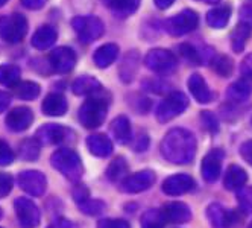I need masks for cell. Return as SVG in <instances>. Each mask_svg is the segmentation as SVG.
<instances>
[{"label":"cell","mask_w":252,"mask_h":228,"mask_svg":"<svg viewBox=\"0 0 252 228\" xmlns=\"http://www.w3.org/2000/svg\"><path fill=\"white\" fill-rule=\"evenodd\" d=\"M196 149V137L186 128H172L159 143L161 155L173 164L191 163L194 160Z\"/></svg>","instance_id":"1"},{"label":"cell","mask_w":252,"mask_h":228,"mask_svg":"<svg viewBox=\"0 0 252 228\" xmlns=\"http://www.w3.org/2000/svg\"><path fill=\"white\" fill-rule=\"evenodd\" d=\"M50 164L70 181H79L84 175V164L76 151L70 148H60L50 155Z\"/></svg>","instance_id":"2"},{"label":"cell","mask_w":252,"mask_h":228,"mask_svg":"<svg viewBox=\"0 0 252 228\" xmlns=\"http://www.w3.org/2000/svg\"><path fill=\"white\" fill-rule=\"evenodd\" d=\"M108 113V102L102 98H88L78 111V117L81 125H84L87 130L99 128Z\"/></svg>","instance_id":"3"},{"label":"cell","mask_w":252,"mask_h":228,"mask_svg":"<svg viewBox=\"0 0 252 228\" xmlns=\"http://www.w3.org/2000/svg\"><path fill=\"white\" fill-rule=\"evenodd\" d=\"M71 28L84 44L94 43L105 33V25L94 15H78L71 20Z\"/></svg>","instance_id":"4"},{"label":"cell","mask_w":252,"mask_h":228,"mask_svg":"<svg viewBox=\"0 0 252 228\" xmlns=\"http://www.w3.org/2000/svg\"><path fill=\"white\" fill-rule=\"evenodd\" d=\"M28 33V20L22 14H8L0 17V38L9 44L20 43Z\"/></svg>","instance_id":"5"},{"label":"cell","mask_w":252,"mask_h":228,"mask_svg":"<svg viewBox=\"0 0 252 228\" xmlns=\"http://www.w3.org/2000/svg\"><path fill=\"white\" fill-rule=\"evenodd\" d=\"M189 107V98L181 93V92H170L164 100H161V103L157 108V119L161 124L170 122L172 119L178 117L179 114H183Z\"/></svg>","instance_id":"6"},{"label":"cell","mask_w":252,"mask_h":228,"mask_svg":"<svg viewBox=\"0 0 252 228\" xmlns=\"http://www.w3.org/2000/svg\"><path fill=\"white\" fill-rule=\"evenodd\" d=\"M199 25V15L193 9H184L179 14L170 17L164 22V29L173 37H181L191 31H194Z\"/></svg>","instance_id":"7"},{"label":"cell","mask_w":252,"mask_h":228,"mask_svg":"<svg viewBox=\"0 0 252 228\" xmlns=\"http://www.w3.org/2000/svg\"><path fill=\"white\" fill-rule=\"evenodd\" d=\"M35 137L41 145H63L75 140V132L60 124H46L35 132Z\"/></svg>","instance_id":"8"},{"label":"cell","mask_w":252,"mask_h":228,"mask_svg":"<svg viewBox=\"0 0 252 228\" xmlns=\"http://www.w3.org/2000/svg\"><path fill=\"white\" fill-rule=\"evenodd\" d=\"M14 210L20 228H37L40 225V210L32 199L23 196L17 198L14 201Z\"/></svg>","instance_id":"9"},{"label":"cell","mask_w":252,"mask_h":228,"mask_svg":"<svg viewBox=\"0 0 252 228\" xmlns=\"http://www.w3.org/2000/svg\"><path fill=\"white\" fill-rule=\"evenodd\" d=\"M145 64L155 73H169L178 65V58L167 49H152L145 57Z\"/></svg>","instance_id":"10"},{"label":"cell","mask_w":252,"mask_h":228,"mask_svg":"<svg viewBox=\"0 0 252 228\" xmlns=\"http://www.w3.org/2000/svg\"><path fill=\"white\" fill-rule=\"evenodd\" d=\"M20 189L31 196H43L47 189V178L40 170H22L17 177Z\"/></svg>","instance_id":"11"},{"label":"cell","mask_w":252,"mask_h":228,"mask_svg":"<svg viewBox=\"0 0 252 228\" xmlns=\"http://www.w3.org/2000/svg\"><path fill=\"white\" fill-rule=\"evenodd\" d=\"M155 180H157L155 172L145 169V170L135 172L132 175H128V177L120 183V190L123 194H129V195L141 194V192L151 189L154 186Z\"/></svg>","instance_id":"12"},{"label":"cell","mask_w":252,"mask_h":228,"mask_svg":"<svg viewBox=\"0 0 252 228\" xmlns=\"http://www.w3.org/2000/svg\"><path fill=\"white\" fill-rule=\"evenodd\" d=\"M207 216L213 228H234L237 224H240V216L237 212H229L218 202L208 205Z\"/></svg>","instance_id":"13"},{"label":"cell","mask_w":252,"mask_h":228,"mask_svg":"<svg viewBox=\"0 0 252 228\" xmlns=\"http://www.w3.org/2000/svg\"><path fill=\"white\" fill-rule=\"evenodd\" d=\"M76 54L73 49L61 46L49 54V64L57 73H68L76 64Z\"/></svg>","instance_id":"14"},{"label":"cell","mask_w":252,"mask_h":228,"mask_svg":"<svg viewBox=\"0 0 252 228\" xmlns=\"http://www.w3.org/2000/svg\"><path fill=\"white\" fill-rule=\"evenodd\" d=\"M223 157H225V152L222 149H213L202 159L201 173L207 183H214L220 177Z\"/></svg>","instance_id":"15"},{"label":"cell","mask_w":252,"mask_h":228,"mask_svg":"<svg viewBox=\"0 0 252 228\" xmlns=\"http://www.w3.org/2000/svg\"><path fill=\"white\" fill-rule=\"evenodd\" d=\"M194 187H196L194 180L187 173L170 175L163 183V192L169 196H179V195L189 194V192L194 190Z\"/></svg>","instance_id":"16"},{"label":"cell","mask_w":252,"mask_h":228,"mask_svg":"<svg viewBox=\"0 0 252 228\" xmlns=\"http://www.w3.org/2000/svg\"><path fill=\"white\" fill-rule=\"evenodd\" d=\"M32 122H33V111L28 107H15L5 117V125L12 132L26 131L32 125Z\"/></svg>","instance_id":"17"},{"label":"cell","mask_w":252,"mask_h":228,"mask_svg":"<svg viewBox=\"0 0 252 228\" xmlns=\"http://www.w3.org/2000/svg\"><path fill=\"white\" fill-rule=\"evenodd\" d=\"M161 212L164 215L167 224H186L191 219V210L187 204L173 201L163 205Z\"/></svg>","instance_id":"18"},{"label":"cell","mask_w":252,"mask_h":228,"mask_svg":"<svg viewBox=\"0 0 252 228\" xmlns=\"http://www.w3.org/2000/svg\"><path fill=\"white\" fill-rule=\"evenodd\" d=\"M68 102L61 93H49L43 103H41V111L46 116L50 117H61L67 113Z\"/></svg>","instance_id":"19"},{"label":"cell","mask_w":252,"mask_h":228,"mask_svg":"<svg viewBox=\"0 0 252 228\" xmlns=\"http://www.w3.org/2000/svg\"><path fill=\"white\" fill-rule=\"evenodd\" d=\"M87 148L94 157L106 159L113 154V142L105 134H93L87 137Z\"/></svg>","instance_id":"20"},{"label":"cell","mask_w":252,"mask_h":228,"mask_svg":"<svg viewBox=\"0 0 252 228\" xmlns=\"http://www.w3.org/2000/svg\"><path fill=\"white\" fill-rule=\"evenodd\" d=\"M187 85H189V90L190 93L193 95V98L199 102V103H208L211 102L213 99V93L210 90V87L207 84V81L199 75V73H193L189 81H187Z\"/></svg>","instance_id":"21"},{"label":"cell","mask_w":252,"mask_h":228,"mask_svg":"<svg viewBox=\"0 0 252 228\" xmlns=\"http://www.w3.org/2000/svg\"><path fill=\"white\" fill-rule=\"evenodd\" d=\"M57 38H58V31L50 25H44L35 31V33L32 35L31 44L32 47L38 50H46L55 44Z\"/></svg>","instance_id":"22"},{"label":"cell","mask_w":252,"mask_h":228,"mask_svg":"<svg viewBox=\"0 0 252 228\" xmlns=\"http://www.w3.org/2000/svg\"><path fill=\"white\" fill-rule=\"evenodd\" d=\"M100 90H102V84L96 78L88 76V75L79 76L71 84V92L76 96H92V95L99 93Z\"/></svg>","instance_id":"23"},{"label":"cell","mask_w":252,"mask_h":228,"mask_svg":"<svg viewBox=\"0 0 252 228\" xmlns=\"http://www.w3.org/2000/svg\"><path fill=\"white\" fill-rule=\"evenodd\" d=\"M246 181H248V173L242 166L231 164L226 169L225 178H223L225 189H228V190H240L242 187H245Z\"/></svg>","instance_id":"24"},{"label":"cell","mask_w":252,"mask_h":228,"mask_svg":"<svg viewBox=\"0 0 252 228\" xmlns=\"http://www.w3.org/2000/svg\"><path fill=\"white\" fill-rule=\"evenodd\" d=\"M111 132L114 135V140L119 145H126L131 142L132 138V130L131 122L126 116H119L113 120L111 124Z\"/></svg>","instance_id":"25"},{"label":"cell","mask_w":252,"mask_h":228,"mask_svg":"<svg viewBox=\"0 0 252 228\" xmlns=\"http://www.w3.org/2000/svg\"><path fill=\"white\" fill-rule=\"evenodd\" d=\"M117 55H119V46L114 43H106L99 49H96L93 60L99 68H106L117 60Z\"/></svg>","instance_id":"26"},{"label":"cell","mask_w":252,"mask_h":228,"mask_svg":"<svg viewBox=\"0 0 252 228\" xmlns=\"http://www.w3.org/2000/svg\"><path fill=\"white\" fill-rule=\"evenodd\" d=\"M140 65V55L137 54V50H131L126 54V57L122 61L120 65V78L123 82H131L137 73Z\"/></svg>","instance_id":"27"},{"label":"cell","mask_w":252,"mask_h":228,"mask_svg":"<svg viewBox=\"0 0 252 228\" xmlns=\"http://www.w3.org/2000/svg\"><path fill=\"white\" fill-rule=\"evenodd\" d=\"M141 3V0H106V5L117 17H129L132 15Z\"/></svg>","instance_id":"28"},{"label":"cell","mask_w":252,"mask_h":228,"mask_svg":"<svg viewBox=\"0 0 252 228\" xmlns=\"http://www.w3.org/2000/svg\"><path fill=\"white\" fill-rule=\"evenodd\" d=\"M14 95L22 100H33L40 96L41 87L33 81H20L12 87Z\"/></svg>","instance_id":"29"},{"label":"cell","mask_w":252,"mask_h":228,"mask_svg":"<svg viewBox=\"0 0 252 228\" xmlns=\"http://www.w3.org/2000/svg\"><path fill=\"white\" fill-rule=\"evenodd\" d=\"M231 19V6H218L207 14V23L214 29H222L228 25Z\"/></svg>","instance_id":"30"},{"label":"cell","mask_w":252,"mask_h":228,"mask_svg":"<svg viewBox=\"0 0 252 228\" xmlns=\"http://www.w3.org/2000/svg\"><path fill=\"white\" fill-rule=\"evenodd\" d=\"M40 149L41 143L37 140V137H29L19 145V155L25 162H35L40 157Z\"/></svg>","instance_id":"31"},{"label":"cell","mask_w":252,"mask_h":228,"mask_svg":"<svg viewBox=\"0 0 252 228\" xmlns=\"http://www.w3.org/2000/svg\"><path fill=\"white\" fill-rule=\"evenodd\" d=\"M251 33H252V26L239 22L236 29L231 32V46L234 52H242L245 49V44L251 37Z\"/></svg>","instance_id":"32"},{"label":"cell","mask_w":252,"mask_h":228,"mask_svg":"<svg viewBox=\"0 0 252 228\" xmlns=\"http://www.w3.org/2000/svg\"><path fill=\"white\" fill-rule=\"evenodd\" d=\"M128 163H126V160L123 159V157H117V159H114L110 166H108L106 169V178L113 181V183H117V181H123L126 177H128Z\"/></svg>","instance_id":"33"},{"label":"cell","mask_w":252,"mask_h":228,"mask_svg":"<svg viewBox=\"0 0 252 228\" xmlns=\"http://www.w3.org/2000/svg\"><path fill=\"white\" fill-rule=\"evenodd\" d=\"M249 96H251V87L243 79L231 84L226 90V98L232 103H242V102L248 100Z\"/></svg>","instance_id":"34"},{"label":"cell","mask_w":252,"mask_h":228,"mask_svg":"<svg viewBox=\"0 0 252 228\" xmlns=\"http://www.w3.org/2000/svg\"><path fill=\"white\" fill-rule=\"evenodd\" d=\"M22 70L14 64H3L0 65V84L6 87H14L20 82Z\"/></svg>","instance_id":"35"},{"label":"cell","mask_w":252,"mask_h":228,"mask_svg":"<svg viewBox=\"0 0 252 228\" xmlns=\"http://www.w3.org/2000/svg\"><path fill=\"white\" fill-rule=\"evenodd\" d=\"M140 224H141V228H164V225L167 222H166L164 215L161 210L151 208L148 212L143 213Z\"/></svg>","instance_id":"36"},{"label":"cell","mask_w":252,"mask_h":228,"mask_svg":"<svg viewBox=\"0 0 252 228\" xmlns=\"http://www.w3.org/2000/svg\"><path fill=\"white\" fill-rule=\"evenodd\" d=\"M211 64H213V70H214V72L218 73L219 76H222V78H228L232 73V70H234V63L226 55H218V57H214L211 60Z\"/></svg>","instance_id":"37"},{"label":"cell","mask_w":252,"mask_h":228,"mask_svg":"<svg viewBox=\"0 0 252 228\" xmlns=\"http://www.w3.org/2000/svg\"><path fill=\"white\" fill-rule=\"evenodd\" d=\"M79 210L87 215V216H97L100 215L103 210H105V202L100 201V199H93V198H88L87 201L78 204Z\"/></svg>","instance_id":"38"},{"label":"cell","mask_w":252,"mask_h":228,"mask_svg":"<svg viewBox=\"0 0 252 228\" xmlns=\"http://www.w3.org/2000/svg\"><path fill=\"white\" fill-rule=\"evenodd\" d=\"M237 202L243 213H252V186H245L237 190Z\"/></svg>","instance_id":"39"},{"label":"cell","mask_w":252,"mask_h":228,"mask_svg":"<svg viewBox=\"0 0 252 228\" xmlns=\"http://www.w3.org/2000/svg\"><path fill=\"white\" fill-rule=\"evenodd\" d=\"M178 50H179V54H181L187 61H190L191 64H201L202 61H204V58H202V55L197 52L191 44H189V43H184V44H179L178 46Z\"/></svg>","instance_id":"40"},{"label":"cell","mask_w":252,"mask_h":228,"mask_svg":"<svg viewBox=\"0 0 252 228\" xmlns=\"http://www.w3.org/2000/svg\"><path fill=\"white\" fill-rule=\"evenodd\" d=\"M199 119H201L202 127H204L208 132L214 134V132H218V131H219V122H218V117H216L211 111H201Z\"/></svg>","instance_id":"41"},{"label":"cell","mask_w":252,"mask_h":228,"mask_svg":"<svg viewBox=\"0 0 252 228\" xmlns=\"http://www.w3.org/2000/svg\"><path fill=\"white\" fill-rule=\"evenodd\" d=\"M15 160V154L11 149V146L5 142L0 140V166H9Z\"/></svg>","instance_id":"42"},{"label":"cell","mask_w":252,"mask_h":228,"mask_svg":"<svg viewBox=\"0 0 252 228\" xmlns=\"http://www.w3.org/2000/svg\"><path fill=\"white\" fill-rule=\"evenodd\" d=\"M240 72H242V76H243V81L251 87L252 90V54L246 55L240 64Z\"/></svg>","instance_id":"43"},{"label":"cell","mask_w":252,"mask_h":228,"mask_svg":"<svg viewBox=\"0 0 252 228\" xmlns=\"http://www.w3.org/2000/svg\"><path fill=\"white\" fill-rule=\"evenodd\" d=\"M12 186H14V180L11 177V173L0 172V199L6 198L11 194Z\"/></svg>","instance_id":"44"},{"label":"cell","mask_w":252,"mask_h":228,"mask_svg":"<svg viewBox=\"0 0 252 228\" xmlns=\"http://www.w3.org/2000/svg\"><path fill=\"white\" fill-rule=\"evenodd\" d=\"M97 228H131V224L125 219H114V218H105L99 221Z\"/></svg>","instance_id":"45"},{"label":"cell","mask_w":252,"mask_h":228,"mask_svg":"<svg viewBox=\"0 0 252 228\" xmlns=\"http://www.w3.org/2000/svg\"><path fill=\"white\" fill-rule=\"evenodd\" d=\"M71 195H73V199L76 204H81L84 201H87L88 198H92L90 196V190L87 189L85 184H76L73 187V192H71Z\"/></svg>","instance_id":"46"},{"label":"cell","mask_w":252,"mask_h":228,"mask_svg":"<svg viewBox=\"0 0 252 228\" xmlns=\"http://www.w3.org/2000/svg\"><path fill=\"white\" fill-rule=\"evenodd\" d=\"M148 146H149V137L146 134H138V137L135 138V143H134V151L143 152L148 149Z\"/></svg>","instance_id":"47"},{"label":"cell","mask_w":252,"mask_h":228,"mask_svg":"<svg viewBox=\"0 0 252 228\" xmlns=\"http://www.w3.org/2000/svg\"><path fill=\"white\" fill-rule=\"evenodd\" d=\"M47 228H78V225L70 221V219H65V218H57L53 221Z\"/></svg>","instance_id":"48"},{"label":"cell","mask_w":252,"mask_h":228,"mask_svg":"<svg viewBox=\"0 0 252 228\" xmlns=\"http://www.w3.org/2000/svg\"><path fill=\"white\" fill-rule=\"evenodd\" d=\"M240 155L243 157V160L252 166V140H248L240 146Z\"/></svg>","instance_id":"49"},{"label":"cell","mask_w":252,"mask_h":228,"mask_svg":"<svg viewBox=\"0 0 252 228\" xmlns=\"http://www.w3.org/2000/svg\"><path fill=\"white\" fill-rule=\"evenodd\" d=\"M22 5L31 11H37V9H41L46 3L47 0H20Z\"/></svg>","instance_id":"50"},{"label":"cell","mask_w":252,"mask_h":228,"mask_svg":"<svg viewBox=\"0 0 252 228\" xmlns=\"http://www.w3.org/2000/svg\"><path fill=\"white\" fill-rule=\"evenodd\" d=\"M240 22H242V23H246V25H249V26H252V6L245 5V6L240 9Z\"/></svg>","instance_id":"51"},{"label":"cell","mask_w":252,"mask_h":228,"mask_svg":"<svg viewBox=\"0 0 252 228\" xmlns=\"http://www.w3.org/2000/svg\"><path fill=\"white\" fill-rule=\"evenodd\" d=\"M9 105H11V96L6 92H0V113L6 111Z\"/></svg>","instance_id":"52"},{"label":"cell","mask_w":252,"mask_h":228,"mask_svg":"<svg viewBox=\"0 0 252 228\" xmlns=\"http://www.w3.org/2000/svg\"><path fill=\"white\" fill-rule=\"evenodd\" d=\"M154 3L158 9H167L175 3V0H154Z\"/></svg>","instance_id":"53"},{"label":"cell","mask_w":252,"mask_h":228,"mask_svg":"<svg viewBox=\"0 0 252 228\" xmlns=\"http://www.w3.org/2000/svg\"><path fill=\"white\" fill-rule=\"evenodd\" d=\"M197 2H202V3H208V5H214V3H219L220 0H197Z\"/></svg>","instance_id":"54"},{"label":"cell","mask_w":252,"mask_h":228,"mask_svg":"<svg viewBox=\"0 0 252 228\" xmlns=\"http://www.w3.org/2000/svg\"><path fill=\"white\" fill-rule=\"evenodd\" d=\"M5 3H8V0H0V8H2Z\"/></svg>","instance_id":"55"},{"label":"cell","mask_w":252,"mask_h":228,"mask_svg":"<svg viewBox=\"0 0 252 228\" xmlns=\"http://www.w3.org/2000/svg\"><path fill=\"white\" fill-rule=\"evenodd\" d=\"M2 216H3V212H2V208H0V219H2Z\"/></svg>","instance_id":"56"},{"label":"cell","mask_w":252,"mask_h":228,"mask_svg":"<svg viewBox=\"0 0 252 228\" xmlns=\"http://www.w3.org/2000/svg\"><path fill=\"white\" fill-rule=\"evenodd\" d=\"M248 228H252V222H251V224H249V227H248Z\"/></svg>","instance_id":"57"},{"label":"cell","mask_w":252,"mask_h":228,"mask_svg":"<svg viewBox=\"0 0 252 228\" xmlns=\"http://www.w3.org/2000/svg\"><path fill=\"white\" fill-rule=\"evenodd\" d=\"M251 3H252V0H251Z\"/></svg>","instance_id":"58"},{"label":"cell","mask_w":252,"mask_h":228,"mask_svg":"<svg viewBox=\"0 0 252 228\" xmlns=\"http://www.w3.org/2000/svg\"><path fill=\"white\" fill-rule=\"evenodd\" d=\"M0 228H2V227H0Z\"/></svg>","instance_id":"59"}]
</instances>
